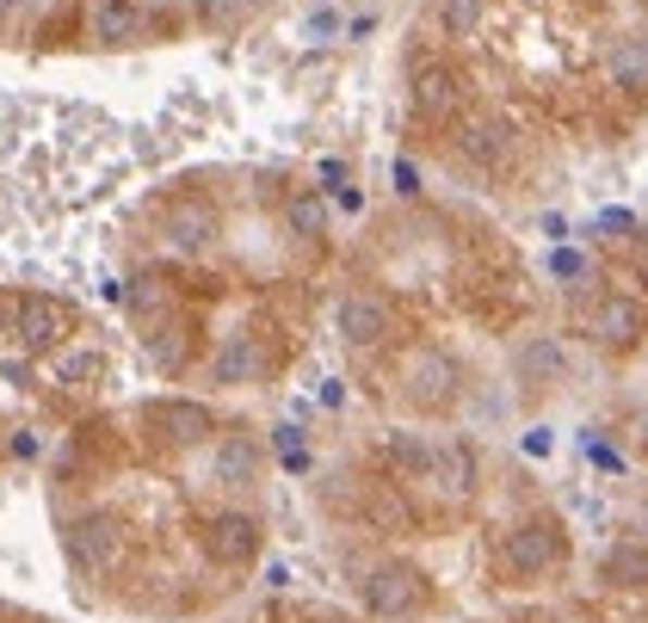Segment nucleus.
I'll return each instance as SVG.
<instances>
[{
	"label": "nucleus",
	"instance_id": "f257e3e1",
	"mask_svg": "<svg viewBox=\"0 0 648 623\" xmlns=\"http://www.w3.org/2000/svg\"><path fill=\"white\" fill-rule=\"evenodd\" d=\"M458 389H463V371L445 352H414L408 371H401V396L414 401V408H451Z\"/></svg>",
	"mask_w": 648,
	"mask_h": 623
},
{
	"label": "nucleus",
	"instance_id": "f03ea898",
	"mask_svg": "<svg viewBox=\"0 0 648 623\" xmlns=\"http://www.w3.org/2000/svg\"><path fill=\"white\" fill-rule=\"evenodd\" d=\"M364 605L377 611V618H408L426 605V581H420V568L408 562H377L371 568V581H364Z\"/></svg>",
	"mask_w": 648,
	"mask_h": 623
},
{
	"label": "nucleus",
	"instance_id": "7ed1b4c3",
	"mask_svg": "<svg viewBox=\"0 0 648 623\" xmlns=\"http://www.w3.org/2000/svg\"><path fill=\"white\" fill-rule=\"evenodd\" d=\"M334 327H340V340H346V346L371 352V346L389 340V302H383V297H364V290H352V297H340V309H334Z\"/></svg>",
	"mask_w": 648,
	"mask_h": 623
},
{
	"label": "nucleus",
	"instance_id": "20e7f679",
	"mask_svg": "<svg viewBox=\"0 0 648 623\" xmlns=\"http://www.w3.org/2000/svg\"><path fill=\"white\" fill-rule=\"evenodd\" d=\"M500 556H507V568L513 574H550V568H562V537H556L550 525H513L507 531V544H500Z\"/></svg>",
	"mask_w": 648,
	"mask_h": 623
},
{
	"label": "nucleus",
	"instance_id": "39448f33",
	"mask_svg": "<svg viewBox=\"0 0 648 623\" xmlns=\"http://www.w3.org/2000/svg\"><path fill=\"white\" fill-rule=\"evenodd\" d=\"M204 549H210V562L248 568L253 556H260V525H253L248 512H216L204 525Z\"/></svg>",
	"mask_w": 648,
	"mask_h": 623
},
{
	"label": "nucleus",
	"instance_id": "423d86ee",
	"mask_svg": "<svg viewBox=\"0 0 648 623\" xmlns=\"http://www.w3.org/2000/svg\"><path fill=\"white\" fill-rule=\"evenodd\" d=\"M68 549H75L80 568H117L124 562V531H117V519H105V512H87V519H75V531H68Z\"/></svg>",
	"mask_w": 648,
	"mask_h": 623
},
{
	"label": "nucleus",
	"instance_id": "0eeeda50",
	"mask_svg": "<svg viewBox=\"0 0 648 623\" xmlns=\"http://www.w3.org/2000/svg\"><path fill=\"white\" fill-rule=\"evenodd\" d=\"M513 371L519 383H537V389H556V383L569 377V352H562V340H550V334H537V340H525L513 352Z\"/></svg>",
	"mask_w": 648,
	"mask_h": 623
},
{
	"label": "nucleus",
	"instance_id": "6e6552de",
	"mask_svg": "<svg viewBox=\"0 0 648 623\" xmlns=\"http://www.w3.org/2000/svg\"><path fill=\"white\" fill-rule=\"evenodd\" d=\"M149 420L173 445H198V438H210V426H216L204 401H149Z\"/></svg>",
	"mask_w": 648,
	"mask_h": 623
},
{
	"label": "nucleus",
	"instance_id": "1a4fd4ad",
	"mask_svg": "<svg viewBox=\"0 0 648 623\" xmlns=\"http://www.w3.org/2000/svg\"><path fill=\"white\" fill-rule=\"evenodd\" d=\"M593 334H599L606 346H636L648 334L643 302H636V297H606V302H599V315H593Z\"/></svg>",
	"mask_w": 648,
	"mask_h": 623
},
{
	"label": "nucleus",
	"instance_id": "9d476101",
	"mask_svg": "<svg viewBox=\"0 0 648 623\" xmlns=\"http://www.w3.org/2000/svg\"><path fill=\"white\" fill-rule=\"evenodd\" d=\"M167 241L179 247V253H204V247L216 241V210H210L204 198L173 204V210H167Z\"/></svg>",
	"mask_w": 648,
	"mask_h": 623
},
{
	"label": "nucleus",
	"instance_id": "9b49d317",
	"mask_svg": "<svg viewBox=\"0 0 648 623\" xmlns=\"http://www.w3.org/2000/svg\"><path fill=\"white\" fill-rule=\"evenodd\" d=\"M13 327H20L25 346H57L62 334H68V309L50 302V297H25L20 315H13Z\"/></svg>",
	"mask_w": 648,
	"mask_h": 623
},
{
	"label": "nucleus",
	"instance_id": "f8f14e48",
	"mask_svg": "<svg viewBox=\"0 0 648 623\" xmlns=\"http://www.w3.org/2000/svg\"><path fill=\"white\" fill-rule=\"evenodd\" d=\"M260 377V346L248 334H235V340L216 346V359H210V383H223V389H241V383Z\"/></svg>",
	"mask_w": 648,
	"mask_h": 623
},
{
	"label": "nucleus",
	"instance_id": "ddd939ff",
	"mask_svg": "<svg viewBox=\"0 0 648 623\" xmlns=\"http://www.w3.org/2000/svg\"><path fill=\"white\" fill-rule=\"evenodd\" d=\"M94 38L112 43V50H117V43H136V38H142V13H136L130 0H105V7L94 13Z\"/></svg>",
	"mask_w": 648,
	"mask_h": 623
},
{
	"label": "nucleus",
	"instance_id": "4468645a",
	"mask_svg": "<svg viewBox=\"0 0 648 623\" xmlns=\"http://www.w3.org/2000/svg\"><path fill=\"white\" fill-rule=\"evenodd\" d=\"M253 470H260V445L253 438H223L216 445V482H229V488H241V482H253Z\"/></svg>",
	"mask_w": 648,
	"mask_h": 623
},
{
	"label": "nucleus",
	"instance_id": "2eb2a0df",
	"mask_svg": "<svg viewBox=\"0 0 648 623\" xmlns=\"http://www.w3.org/2000/svg\"><path fill=\"white\" fill-rule=\"evenodd\" d=\"M414 105L420 112H451V105H458V80L445 75V68H420L414 75Z\"/></svg>",
	"mask_w": 648,
	"mask_h": 623
},
{
	"label": "nucleus",
	"instance_id": "dca6fc26",
	"mask_svg": "<svg viewBox=\"0 0 648 623\" xmlns=\"http://www.w3.org/2000/svg\"><path fill=\"white\" fill-rule=\"evenodd\" d=\"M606 581L611 586H648V549L643 544H618L606 556Z\"/></svg>",
	"mask_w": 648,
	"mask_h": 623
},
{
	"label": "nucleus",
	"instance_id": "f3484780",
	"mask_svg": "<svg viewBox=\"0 0 648 623\" xmlns=\"http://www.w3.org/2000/svg\"><path fill=\"white\" fill-rule=\"evenodd\" d=\"M482 13H488V7H482V0H439V32L445 38H476L482 32Z\"/></svg>",
	"mask_w": 648,
	"mask_h": 623
},
{
	"label": "nucleus",
	"instance_id": "a211bd4d",
	"mask_svg": "<svg viewBox=\"0 0 648 623\" xmlns=\"http://www.w3.org/2000/svg\"><path fill=\"white\" fill-rule=\"evenodd\" d=\"M463 149H470V161H500V154H507V130H500V124H470V130H463Z\"/></svg>",
	"mask_w": 648,
	"mask_h": 623
},
{
	"label": "nucleus",
	"instance_id": "6ab92c4d",
	"mask_svg": "<svg viewBox=\"0 0 648 623\" xmlns=\"http://www.w3.org/2000/svg\"><path fill=\"white\" fill-rule=\"evenodd\" d=\"M285 223L297 228V235H322V228H327V204L303 191V198H290V204H285Z\"/></svg>",
	"mask_w": 648,
	"mask_h": 623
},
{
	"label": "nucleus",
	"instance_id": "aec40b11",
	"mask_svg": "<svg viewBox=\"0 0 648 623\" xmlns=\"http://www.w3.org/2000/svg\"><path fill=\"white\" fill-rule=\"evenodd\" d=\"M611 68H618V80H624V87H630V80H648V43H624Z\"/></svg>",
	"mask_w": 648,
	"mask_h": 623
},
{
	"label": "nucleus",
	"instance_id": "412c9836",
	"mask_svg": "<svg viewBox=\"0 0 648 623\" xmlns=\"http://www.w3.org/2000/svg\"><path fill=\"white\" fill-rule=\"evenodd\" d=\"M550 272H556V278H581V272H587V260H581V253H569V247H556Z\"/></svg>",
	"mask_w": 648,
	"mask_h": 623
},
{
	"label": "nucleus",
	"instance_id": "4be33fe9",
	"mask_svg": "<svg viewBox=\"0 0 648 623\" xmlns=\"http://www.w3.org/2000/svg\"><path fill=\"white\" fill-rule=\"evenodd\" d=\"M327 32H340V20H334V13H327V7H322V13H309V38L322 43Z\"/></svg>",
	"mask_w": 648,
	"mask_h": 623
},
{
	"label": "nucleus",
	"instance_id": "5701e85b",
	"mask_svg": "<svg viewBox=\"0 0 648 623\" xmlns=\"http://www.w3.org/2000/svg\"><path fill=\"white\" fill-rule=\"evenodd\" d=\"M550 445H556V438H550V426H537V433H525V451H532V457H550Z\"/></svg>",
	"mask_w": 648,
	"mask_h": 623
},
{
	"label": "nucleus",
	"instance_id": "b1692460",
	"mask_svg": "<svg viewBox=\"0 0 648 623\" xmlns=\"http://www.w3.org/2000/svg\"><path fill=\"white\" fill-rule=\"evenodd\" d=\"M396 191H408V198H414V191H420V173L408 167V161H396Z\"/></svg>",
	"mask_w": 648,
	"mask_h": 623
},
{
	"label": "nucleus",
	"instance_id": "393cba45",
	"mask_svg": "<svg viewBox=\"0 0 648 623\" xmlns=\"http://www.w3.org/2000/svg\"><path fill=\"white\" fill-rule=\"evenodd\" d=\"M94 371V352H75V359H62V377H87Z\"/></svg>",
	"mask_w": 648,
	"mask_h": 623
},
{
	"label": "nucleus",
	"instance_id": "a878e982",
	"mask_svg": "<svg viewBox=\"0 0 648 623\" xmlns=\"http://www.w3.org/2000/svg\"><path fill=\"white\" fill-rule=\"evenodd\" d=\"M537 228H544V235H550V241H569V223H562V216H556V210H544V223H537Z\"/></svg>",
	"mask_w": 648,
	"mask_h": 623
},
{
	"label": "nucleus",
	"instance_id": "bb28decb",
	"mask_svg": "<svg viewBox=\"0 0 648 623\" xmlns=\"http://www.w3.org/2000/svg\"><path fill=\"white\" fill-rule=\"evenodd\" d=\"M7 7H13V0H0V25H7Z\"/></svg>",
	"mask_w": 648,
	"mask_h": 623
}]
</instances>
